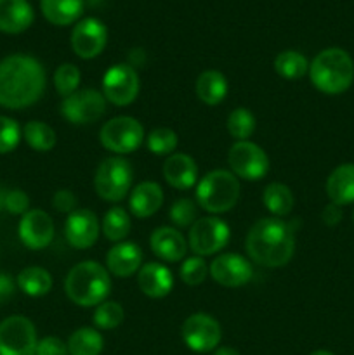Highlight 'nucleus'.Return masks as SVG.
I'll use <instances>...</instances> for the list:
<instances>
[{
    "label": "nucleus",
    "mask_w": 354,
    "mask_h": 355,
    "mask_svg": "<svg viewBox=\"0 0 354 355\" xmlns=\"http://www.w3.org/2000/svg\"><path fill=\"white\" fill-rule=\"evenodd\" d=\"M45 69L26 54L7 55L0 61V106L23 110L33 106L45 90Z\"/></svg>",
    "instance_id": "1"
},
{
    "label": "nucleus",
    "mask_w": 354,
    "mask_h": 355,
    "mask_svg": "<svg viewBox=\"0 0 354 355\" xmlns=\"http://www.w3.org/2000/svg\"><path fill=\"white\" fill-rule=\"evenodd\" d=\"M250 259L262 267L287 266L295 252L294 229L278 217L260 218L250 227L245 239Z\"/></svg>",
    "instance_id": "2"
},
{
    "label": "nucleus",
    "mask_w": 354,
    "mask_h": 355,
    "mask_svg": "<svg viewBox=\"0 0 354 355\" xmlns=\"http://www.w3.org/2000/svg\"><path fill=\"white\" fill-rule=\"evenodd\" d=\"M309 78L319 92L339 96L354 82L353 58L344 49H325L309 64Z\"/></svg>",
    "instance_id": "3"
},
{
    "label": "nucleus",
    "mask_w": 354,
    "mask_h": 355,
    "mask_svg": "<svg viewBox=\"0 0 354 355\" xmlns=\"http://www.w3.org/2000/svg\"><path fill=\"white\" fill-rule=\"evenodd\" d=\"M65 291L78 307H97L111 291L110 272L101 263L87 260L69 270L65 279Z\"/></svg>",
    "instance_id": "4"
},
{
    "label": "nucleus",
    "mask_w": 354,
    "mask_h": 355,
    "mask_svg": "<svg viewBox=\"0 0 354 355\" xmlns=\"http://www.w3.org/2000/svg\"><path fill=\"white\" fill-rule=\"evenodd\" d=\"M239 198V182L236 175L228 170L208 172L196 187V201L203 210L210 214H226Z\"/></svg>",
    "instance_id": "5"
},
{
    "label": "nucleus",
    "mask_w": 354,
    "mask_h": 355,
    "mask_svg": "<svg viewBox=\"0 0 354 355\" xmlns=\"http://www.w3.org/2000/svg\"><path fill=\"white\" fill-rule=\"evenodd\" d=\"M134 182V170L121 156H111L101 162L94 175V189L110 203H118L127 196Z\"/></svg>",
    "instance_id": "6"
},
{
    "label": "nucleus",
    "mask_w": 354,
    "mask_h": 355,
    "mask_svg": "<svg viewBox=\"0 0 354 355\" xmlns=\"http://www.w3.org/2000/svg\"><path fill=\"white\" fill-rule=\"evenodd\" d=\"M101 144L115 155L134 153L144 141V128L132 116H117L103 125L99 132Z\"/></svg>",
    "instance_id": "7"
},
{
    "label": "nucleus",
    "mask_w": 354,
    "mask_h": 355,
    "mask_svg": "<svg viewBox=\"0 0 354 355\" xmlns=\"http://www.w3.org/2000/svg\"><path fill=\"white\" fill-rule=\"evenodd\" d=\"M37 329L24 315H10L0 322V355H35Z\"/></svg>",
    "instance_id": "8"
},
{
    "label": "nucleus",
    "mask_w": 354,
    "mask_h": 355,
    "mask_svg": "<svg viewBox=\"0 0 354 355\" xmlns=\"http://www.w3.org/2000/svg\"><path fill=\"white\" fill-rule=\"evenodd\" d=\"M229 225L217 217L198 218L189 227L187 246L198 257L215 255L229 243Z\"/></svg>",
    "instance_id": "9"
},
{
    "label": "nucleus",
    "mask_w": 354,
    "mask_h": 355,
    "mask_svg": "<svg viewBox=\"0 0 354 355\" xmlns=\"http://www.w3.org/2000/svg\"><path fill=\"white\" fill-rule=\"evenodd\" d=\"M228 163L233 173L239 179L255 182L269 172V158L260 146L250 141H238L231 146Z\"/></svg>",
    "instance_id": "10"
},
{
    "label": "nucleus",
    "mask_w": 354,
    "mask_h": 355,
    "mask_svg": "<svg viewBox=\"0 0 354 355\" xmlns=\"http://www.w3.org/2000/svg\"><path fill=\"white\" fill-rule=\"evenodd\" d=\"M180 335H183L187 349L196 354L212 352L217 349L222 338L221 324L205 312H196V314L189 315L183 322Z\"/></svg>",
    "instance_id": "11"
},
{
    "label": "nucleus",
    "mask_w": 354,
    "mask_h": 355,
    "mask_svg": "<svg viewBox=\"0 0 354 355\" xmlns=\"http://www.w3.org/2000/svg\"><path fill=\"white\" fill-rule=\"evenodd\" d=\"M106 111V99L99 90L82 89L65 97L61 103L62 118L73 125H89L99 120Z\"/></svg>",
    "instance_id": "12"
},
{
    "label": "nucleus",
    "mask_w": 354,
    "mask_h": 355,
    "mask_svg": "<svg viewBox=\"0 0 354 355\" xmlns=\"http://www.w3.org/2000/svg\"><path fill=\"white\" fill-rule=\"evenodd\" d=\"M139 75L132 66L113 64L103 76V96L115 106H128L137 99Z\"/></svg>",
    "instance_id": "13"
},
{
    "label": "nucleus",
    "mask_w": 354,
    "mask_h": 355,
    "mask_svg": "<svg viewBox=\"0 0 354 355\" xmlns=\"http://www.w3.org/2000/svg\"><path fill=\"white\" fill-rule=\"evenodd\" d=\"M108 44V30L96 17H85L76 23L71 33V47L78 58L94 59Z\"/></svg>",
    "instance_id": "14"
},
{
    "label": "nucleus",
    "mask_w": 354,
    "mask_h": 355,
    "mask_svg": "<svg viewBox=\"0 0 354 355\" xmlns=\"http://www.w3.org/2000/svg\"><path fill=\"white\" fill-rule=\"evenodd\" d=\"M21 243L30 250H44L54 239V222L44 210H28L17 227Z\"/></svg>",
    "instance_id": "15"
},
{
    "label": "nucleus",
    "mask_w": 354,
    "mask_h": 355,
    "mask_svg": "<svg viewBox=\"0 0 354 355\" xmlns=\"http://www.w3.org/2000/svg\"><path fill=\"white\" fill-rule=\"evenodd\" d=\"M212 279L224 288H239L252 279V266L238 253H222L210 263Z\"/></svg>",
    "instance_id": "16"
},
{
    "label": "nucleus",
    "mask_w": 354,
    "mask_h": 355,
    "mask_svg": "<svg viewBox=\"0 0 354 355\" xmlns=\"http://www.w3.org/2000/svg\"><path fill=\"white\" fill-rule=\"evenodd\" d=\"M97 236H99V220L94 211L87 208H76L68 215L65 224V238L73 248H90L97 241Z\"/></svg>",
    "instance_id": "17"
},
{
    "label": "nucleus",
    "mask_w": 354,
    "mask_h": 355,
    "mask_svg": "<svg viewBox=\"0 0 354 355\" xmlns=\"http://www.w3.org/2000/svg\"><path fill=\"white\" fill-rule=\"evenodd\" d=\"M142 252L139 245L120 241L106 253L108 272L117 277H130L141 269Z\"/></svg>",
    "instance_id": "18"
},
{
    "label": "nucleus",
    "mask_w": 354,
    "mask_h": 355,
    "mask_svg": "<svg viewBox=\"0 0 354 355\" xmlns=\"http://www.w3.org/2000/svg\"><path fill=\"white\" fill-rule=\"evenodd\" d=\"M162 172L167 184L179 191L191 189L198 180L196 162L184 153L170 155L163 163Z\"/></svg>",
    "instance_id": "19"
},
{
    "label": "nucleus",
    "mask_w": 354,
    "mask_h": 355,
    "mask_svg": "<svg viewBox=\"0 0 354 355\" xmlns=\"http://www.w3.org/2000/svg\"><path fill=\"white\" fill-rule=\"evenodd\" d=\"M137 286L146 297L163 298L172 291L174 276L163 263H144L137 272Z\"/></svg>",
    "instance_id": "20"
},
{
    "label": "nucleus",
    "mask_w": 354,
    "mask_h": 355,
    "mask_svg": "<svg viewBox=\"0 0 354 355\" xmlns=\"http://www.w3.org/2000/svg\"><path fill=\"white\" fill-rule=\"evenodd\" d=\"M151 252L163 262H179L187 252V241L177 229L158 227L149 238Z\"/></svg>",
    "instance_id": "21"
},
{
    "label": "nucleus",
    "mask_w": 354,
    "mask_h": 355,
    "mask_svg": "<svg viewBox=\"0 0 354 355\" xmlns=\"http://www.w3.org/2000/svg\"><path fill=\"white\" fill-rule=\"evenodd\" d=\"M33 7L28 0H0V31L17 35L33 23Z\"/></svg>",
    "instance_id": "22"
},
{
    "label": "nucleus",
    "mask_w": 354,
    "mask_h": 355,
    "mask_svg": "<svg viewBox=\"0 0 354 355\" xmlns=\"http://www.w3.org/2000/svg\"><path fill=\"white\" fill-rule=\"evenodd\" d=\"M163 205V191L160 184L146 180V182L137 184L130 193V207L132 215L137 218H148L155 215Z\"/></svg>",
    "instance_id": "23"
},
{
    "label": "nucleus",
    "mask_w": 354,
    "mask_h": 355,
    "mask_svg": "<svg viewBox=\"0 0 354 355\" xmlns=\"http://www.w3.org/2000/svg\"><path fill=\"white\" fill-rule=\"evenodd\" d=\"M326 194L339 207L354 203V163L337 166L326 179Z\"/></svg>",
    "instance_id": "24"
},
{
    "label": "nucleus",
    "mask_w": 354,
    "mask_h": 355,
    "mask_svg": "<svg viewBox=\"0 0 354 355\" xmlns=\"http://www.w3.org/2000/svg\"><path fill=\"white\" fill-rule=\"evenodd\" d=\"M83 6V0H40L42 14L56 26H68L80 19Z\"/></svg>",
    "instance_id": "25"
},
{
    "label": "nucleus",
    "mask_w": 354,
    "mask_h": 355,
    "mask_svg": "<svg viewBox=\"0 0 354 355\" xmlns=\"http://www.w3.org/2000/svg\"><path fill=\"white\" fill-rule=\"evenodd\" d=\"M228 80L217 69H207L196 80V96L208 106H217L228 96Z\"/></svg>",
    "instance_id": "26"
},
{
    "label": "nucleus",
    "mask_w": 354,
    "mask_h": 355,
    "mask_svg": "<svg viewBox=\"0 0 354 355\" xmlns=\"http://www.w3.org/2000/svg\"><path fill=\"white\" fill-rule=\"evenodd\" d=\"M17 288L28 297H44L52 288V276L42 267H26L17 274Z\"/></svg>",
    "instance_id": "27"
},
{
    "label": "nucleus",
    "mask_w": 354,
    "mask_h": 355,
    "mask_svg": "<svg viewBox=\"0 0 354 355\" xmlns=\"http://www.w3.org/2000/svg\"><path fill=\"white\" fill-rule=\"evenodd\" d=\"M262 203L274 217H285L294 208V194L290 187L281 182H271L262 194Z\"/></svg>",
    "instance_id": "28"
},
{
    "label": "nucleus",
    "mask_w": 354,
    "mask_h": 355,
    "mask_svg": "<svg viewBox=\"0 0 354 355\" xmlns=\"http://www.w3.org/2000/svg\"><path fill=\"white\" fill-rule=\"evenodd\" d=\"M69 355H99L103 352L104 340L94 328H80L71 333L68 340Z\"/></svg>",
    "instance_id": "29"
},
{
    "label": "nucleus",
    "mask_w": 354,
    "mask_h": 355,
    "mask_svg": "<svg viewBox=\"0 0 354 355\" xmlns=\"http://www.w3.org/2000/svg\"><path fill=\"white\" fill-rule=\"evenodd\" d=\"M130 217H128V214L121 207L110 208L104 214L103 225H101L104 238L113 243L124 241L128 236V232H130Z\"/></svg>",
    "instance_id": "30"
},
{
    "label": "nucleus",
    "mask_w": 354,
    "mask_h": 355,
    "mask_svg": "<svg viewBox=\"0 0 354 355\" xmlns=\"http://www.w3.org/2000/svg\"><path fill=\"white\" fill-rule=\"evenodd\" d=\"M23 137L31 149L38 153L51 151L56 146V132L44 121H28L23 128Z\"/></svg>",
    "instance_id": "31"
},
{
    "label": "nucleus",
    "mask_w": 354,
    "mask_h": 355,
    "mask_svg": "<svg viewBox=\"0 0 354 355\" xmlns=\"http://www.w3.org/2000/svg\"><path fill=\"white\" fill-rule=\"evenodd\" d=\"M274 69L285 80H298L309 71L307 59L297 51H283L274 59Z\"/></svg>",
    "instance_id": "32"
},
{
    "label": "nucleus",
    "mask_w": 354,
    "mask_h": 355,
    "mask_svg": "<svg viewBox=\"0 0 354 355\" xmlns=\"http://www.w3.org/2000/svg\"><path fill=\"white\" fill-rule=\"evenodd\" d=\"M228 132L236 141H248L255 130V116L246 107H236L228 116Z\"/></svg>",
    "instance_id": "33"
},
{
    "label": "nucleus",
    "mask_w": 354,
    "mask_h": 355,
    "mask_svg": "<svg viewBox=\"0 0 354 355\" xmlns=\"http://www.w3.org/2000/svg\"><path fill=\"white\" fill-rule=\"evenodd\" d=\"M124 307L118 302L104 300L94 309L92 321L99 329H115L124 322Z\"/></svg>",
    "instance_id": "34"
},
{
    "label": "nucleus",
    "mask_w": 354,
    "mask_h": 355,
    "mask_svg": "<svg viewBox=\"0 0 354 355\" xmlns=\"http://www.w3.org/2000/svg\"><path fill=\"white\" fill-rule=\"evenodd\" d=\"M177 134L169 127H158L155 130L149 132L148 135V149L156 156H170L174 155L177 148Z\"/></svg>",
    "instance_id": "35"
},
{
    "label": "nucleus",
    "mask_w": 354,
    "mask_h": 355,
    "mask_svg": "<svg viewBox=\"0 0 354 355\" xmlns=\"http://www.w3.org/2000/svg\"><path fill=\"white\" fill-rule=\"evenodd\" d=\"M80 78H82V73H80V69L75 64L65 62V64L59 66L54 71V87L59 96L65 99V97L76 92L80 85Z\"/></svg>",
    "instance_id": "36"
},
{
    "label": "nucleus",
    "mask_w": 354,
    "mask_h": 355,
    "mask_svg": "<svg viewBox=\"0 0 354 355\" xmlns=\"http://www.w3.org/2000/svg\"><path fill=\"white\" fill-rule=\"evenodd\" d=\"M23 130L16 120L9 116H0V155L14 151L21 141Z\"/></svg>",
    "instance_id": "37"
},
{
    "label": "nucleus",
    "mask_w": 354,
    "mask_h": 355,
    "mask_svg": "<svg viewBox=\"0 0 354 355\" xmlns=\"http://www.w3.org/2000/svg\"><path fill=\"white\" fill-rule=\"evenodd\" d=\"M169 215L172 224L177 227H191L198 220L196 203L193 200H187V198H180L172 205Z\"/></svg>",
    "instance_id": "38"
},
{
    "label": "nucleus",
    "mask_w": 354,
    "mask_h": 355,
    "mask_svg": "<svg viewBox=\"0 0 354 355\" xmlns=\"http://www.w3.org/2000/svg\"><path fill=\"white\" fill-rule=\"evenodd\" d=\"M208 274V267L205 263V260L201 257H191V259H186L180 266L179 276L187 286H198L205 281Z\"/></svg>",
    "instance_id": "39"
},
{
    "label": "nucleus",
    "mask_w": 354,
    "mask_h": 355,
    "mask_svg": "<svg viewBox=\"0 0 354 355\" xmlns=\"http://www.w3.org/2000/svg\"><path fill=\"white\" fill-rule=\"evenodd\" d=\"M2 207L12 215H24L30 208V198L21 189L7 191L6 196L2 198Z\"/></svg>",
    "instance_id": "40"
},
{
    "label": "nucleus",
    "mask_w": 354,
    "mask_h": 355,
    "mask_svg": "<svg viewBox=\"0 0 354 355\" xmlns=\"http://www.w3.org/2000/svg\"><path fill=\"white\" fill-rule=\"evenodd\" d=\"M35 355H68V345L58 336H45L37 343Z\"/></svg>",
    "instance_id": "41"
},
{
    "label": "nucleus",
    "mask_w": 354,
    "mask_h": 355,
    "mask_svg": "<svg viewBox=\"0 0 354 355\" xmlns=\"http://www.w3.org/2000/svg\"><path fill=\"white\" fill-rule=\"evenodd\" d=\"M52 205L61 214H71L76 210V196L69 189H59L52 196Z\"/></svg>",
    "instance_id": "42"
},
{
    "label": "nucleus",
    "mask_w": 354,
    "mask_h": 355,
    "mask_svg": "<svg viewBox=\"0 0 354 355\" xmlns=\"http://www.w3.org/2000/svg\"><path fill=\"white\" fill-rule=\"evenodd\" d=\"M16 291V283L7 272H0V304H6L9 298H12Z\"/></svg>",
    "instance_id": "43"
},
{
    "label": "nucleus",
    "mask_w": 354,
    "mask_h": 355,
    "mask_svg": "<svg viewBox=\"0 0 354 355\" xmlns=\"http://www.w3.org/2000/svg\"><path fill=\"white\" fill-rule=\"evenodd\" d=\"M321 218L326 225H337L340 220H342V207L333 203L326 205L325 210H323L321 214Z\"/></svg>",
    "instance_id": "44"
},
{
    "label": "nucleus",
    "mask_w": 354,
    "mask_h": 355,
    "mask_svg": "<svg viewBox=\"0 0 354 355\" xmlns=\"http://www.w3.org/2000/svg\"><path fill=\"white\" fill-rule=\"evenodd\" d=\"M214 355H239V352L233 347H219V349H215Z\"/></svg>",
    "instance_id": "45"
},
{
    "label": "nucleus",
    "mask_w": 354,
    "mask_h": 355,
    "mask_svg": "<svg viewBox=\"0 0 354 355\" xmlns=\"http://www.w3.org/2000/svg\"><path fill=\"white\" fill-rule=\"evenodd\" d=\"M309 355H333V354L330 352V350H316V352H312Z\"/></svg>",
    "instance_id": "46"
},
{
    "label": "nucleus",
    "mask_w": 354,
    "mask_h": 355,
    "mask_svg": "<svg viewBox=\"0 0 354 355\" xmlns=\"http://www.w3.org/2000/svg\"><path fill=\"white\" fill-rule=\"evenodd\" d=\"M101 0H83V3H89V6H97Z\"/></svg>",
    "instance_id": "47"
},
{
    "label": "nucleus",
    "mask_w": 354,
    "mask_h": 355,
    "mask_svg": "<svg viewBox=\"0 0 354 355\" xmlns=\"http://www.w3.org/2000/svg\"><path fill=\"white\" fill-rule=\"evenodd\" d=\"M353 218H354V214H353Z\"/></svg>",
    "instance_id": "48"
}]
</instances>
